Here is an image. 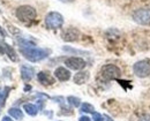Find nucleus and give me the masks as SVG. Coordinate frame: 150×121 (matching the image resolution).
Wrapping results in <instances>:
<instances>
[{
  "mask_svg": "<svg viewBox=\"0 0 150 121\" xmlns=\"http://www.w3.org/2000/svg\"><path fill=\"white\" fill-rule=\"evenodd\" d=\"M20 52L22 53V56L27 60L31 61V62H38V61L47 58V56L50 54V51L49 50L38 49V47H35V46L20 47Z\"/></svg>",
  "mask_w": 150,
  "mask_h": 121,
  "instance_id": "1",
  "label": "nucleus"
},
{
  "mask_svg": "<svg viewBox=\"0 0 150 121\" xmlns=\"http://www.w3.org/2000/svg\"><path fill=\"white\" fill-rule=\"evenodd\" d=\"M16 18L22 22H29V21H33L36 19L37 16V13H36V9L29 5H23V6H20L19 8L16 9Z\"/></svg>",
  "mask_w": 150,
  "mask_h": 121,
  "instance_id": "2",
  "label": "nucleus"
},
{
  "mask_svg": "<svg viewBox=\"0 0 150 121\" xmlns=\"http://www.w3.org/2000/svg\"><path fill=\"white\" fill-rule=\"evenodd\" d=\"M121 72L115 65H105L100 69V76L105 81L117 80L120 76Z\"/></svg>",
  "mask_w": 150,
  "mask_h": 121,
  "instance_id": "3",
  "label": "nucleus"
},
{
  "mask_svg": "<svg viewBox=\"0 0 150 121\" xmlns=\"http://www.w3.org/2000/svg\"><path fill=\"white\" fill-rule=\"evenodd\" d=\"M45 24L49 29H59L64 24V18L58 12H51L45 18Z\"/></svg>",
  "mask_w": 150,
  "mask_h": 121,
  "instance_id": "4",
  "label": "nucleus"
},
{
  "mask_svg": "<svg viewBox=\"0 0 150 121\" xmlns=\"http://www.w3.org/2000/svg\"><path fill=\"white\" fill-rule=\"evenodd\" d=\"M133 72L137 77H147L150 74V62L148 60L137 61L133 66Z\"/></svg>",
  "mask_w": 150,
  "mask_h": 121,
  "instance_id": "5",
  "label": "nucleus"
},
{
  "mask_svg": "<svg viewBox=\"0 0 150 121\" xmlns=\"http://www.w3.org/2000/svg\"><path fill=\"white\" fill-rule=\"evenodd\" d=\"M133 19L135 22L142 25H148L150 24V8H141L134 12Z\"/></svg>",
  "mask_w": 150,
  "mask_h": 121,
  "instance_id": "6",
  "label": "nucleus"
},
{
  "mask_svg": "<svg viewBox=\"0 0 150 121\" xmlns=\"http://www.w3.org/2000/svg\"><path fill=\"white\" fill-rule=\"evenodd\" d=\"M65 65L73 70H81L86 67V61L77 57H71L65 60Z\"/></svg>",
  "mask_w": 150,
  "mask_h": 121,
  "instance_id": "7",
  "label": "nucleus"
},
{
  "mask_svg": "<svg viewBox=\"0 0 150 121\" xmlns=\"http://www.w3.org/2000/svg\"><path fill=\"white\" fill-rule=\"evenodd\" d=\"M35 75V69L34 67L31 66H28V65H23L21 67V77L24 82H29L34 77Z\"/></svg>",
  "mask_w": 150,
  "mask_h": 121,
  "instance_id": "8",
  "label": "nucleus"
},
{
  "mask_svg": "<svg viewBox=\"0 0 150 121\" xmlns=\"http://www.w3.org/2000/svg\"><path fill=\"white\" fill-rule=\"evenodd\" d=\"M54 76L59 81L65 82V81H68L71 79V72L68 69H66L65 67H58L54 72Z\"/></svg>",
  "mask_w": 150,
  "mask_h": 121,
  "instance_id": "9",
  "label": "nucleus"
},
{
  "mask_svg": "<svg viewBox=\"0 0 150 121\" xmlns=\"http://www.w3.org/2000/svg\"><path fill=\"white\" fill-rule=\"evenodd\" d=\"M79 30L75 28H68L67 30H65V32L62 34V38L66 42H74L79 38Z\"/></svg>",
  "mask_w": 150,
  "mask_h": 121,
  "instance_id": "10",
  "label": "nucleus"
},
{
  "mask_svg": "<svg viewBox=\"0 0 150 121\" xmlns=\"http://www.w3.org/2000/svg\"><path fill=\"white\" fill-rule=\"evenodd\" d=\"M37 79L43 85H52L54 83V79L47 72H40V73H38Z\"/></svg>",
  "mask_w": 150,
  "mask_h": 121,
  "instance_id": "11",
  "label": "nucleus"
},
{
  "mask_svg": "<svg viewBox=\"0 0 150 121\" xmlns=\"http://www.w3.org/2000/svg\"><path fill=\"white\" fill-rule=\"evenodd\" d=\"M88 80H89V73L88 72H79L74 76V83H76V84H84Z\"/></svg>",
  "mask_w": 150,
  "mask_h": 121,
  "instance_id": "12",
  "label": "nucleus"
},
{
  "mask_svg": "<svg viewBox=\"0 0 150 121\" xmlns=\"http://www.w3.org/2000/svg\"><path fill=\"white\" fill-rule=\"evenodd\" d=\"M2 46H4V51H5V53L8 56V58H9L11 60L18 61V56H16V53H15V51H14V49H13L12 46H9L8 44H4Z\"/></svg>",
  "mask_w": 150,
  "mask_h": 121,
  "instance_id": "13",
  "label": "nucleus"
},
{
  "mask_svg": "<svg viewBox=\"0 0 150 121\" xmlns=\"http://www.w3.org/2000/svg\"><path fill=\"white\" fill-rule=\"evenodd\" d=\"M23 110L25 111L27 114H29V115H31V117L37 115V113H38V107L36 105H34V104H24V105H23Z\"/></svg>",
  "mask_w": 150,
  "mask_h": 121,
  "instance_id": "14",
  "label": "nucleus"
},
{
  "mask_svg": "<svg viewBox=\"0 0 150 121\" xmlns=\"http://www.w3.org/2000/svg\"><path fill=\"white\" fill-rule=\"evenodd\" d=\"M8 113H9V115H11L12 118H14L15 120H22V119H23V112H22L20 108L12 107V108H9Z\"/></svg>",
  "mask_w": 150,
  "mask_h": 121,
  "instance_id": "15",
  "label": "nucleus"
},
{
  "mask_svg": "<svg viewBox=\"0 0 150 121\" xmlns=\"http://www.w3.org/2000/svg\"><path fill=\"white\" fill-rule=\"evenodd\" d=\"M9 91H11L9 87H4L2 89H0V105L1 106L5 105V101H6L7 96L9 95Z\"/></svg>",
  "mask_w": 150,
  "mask_h": 121,
  "instance_id": "16",
  "label": "nucleus"
},
{
  "mask_svg": "<svg viewBox=\"0 0 150 121\" xmlns=\"http://www.w3.org/2000/svg\"><path fill=\"white\" fill-rule=\"evenodd\" d=\"M80 111L83 112V113H94L95 108L91 104H89V103H83V104L81 105Z\"/></svg>",
  "mask_w": 150,
  "mask_h": 121,
  "instance_id": "17",
  "label": "nucleus"
},
{
  "mask_svg": "<svg viewBox=\"0 0 150 121\" xmlns=\"http://www.w3.org/2000/svg\"><path fill=\"white\" fill-rule=\"evenodd\" d=\"M67 101H68V104H71V105L74 106V107L80 106V104H81V99L77 98V97H74V96H69V97L67 98Z\"/></svg>",
  "mask_w": 150,
  "mask_h": 121,
  "instance_id": "18",
  "label": "nucleus"
},
{
  "mask_svg": "<svg viewBox=\"0 0 150 121\" xmlns=\"http://www.w3.org/2000/svg\"><path fill=\"white\" fill-rule=\"evenodd\" d=\"M93 120L94 121H104V117L102 115V114H99V113H97V112H94L93 113Z\"/></svg>",
  "mask_w": 150,
  "mask_h": 121,
  "instance_id": "19",
  "label": "nucleus"
},
{
  "mask_svg": "<svg viewBox=\"0 0 150 121\" xmlns=\"http://www.w3.org/2000/svg\"><path fill=\"white\" fill-rule=\"evenodd\" d=\"M140 121H150V115H143L141 119H140Z\"/></svg>",
  "mask_w": 150,
  "mask_h": 121,
  "instance_id": "20",
  "label": "nucleus"
},
{
  "mask_svg": "<svg viewBox=\"0 0 150 121\" xmlns=\"http://www.w3.org/2000/svg\"><path fill=\"white\" fill-rule=\"evenodd\" d=\"M79 121H91L90 120V118H88V117H81Z\"/></svg>",
  "mask_w": 150,
  "mask_h": 121,
  "instance_id": "21",
  "label": "nucleus"
},
{
  "mask_svg": "<svg viewBox=\"0 0 150 121\" xmlns=\"http://www.w3.org/2000/svg\"><path fill=\"white\" fill-rule=\"evenodd\" d=\"M104 119L106 121H114V120H112V118H110L109 115H104Z\"/></svg>",
  "mask_w": 150,
  "mask_h": 121,
  "instance_id": "22",
  "label": "nucleus"
},
{
  "mask_svg": "<svg viewBox=\"0 0 150 121\" xmlns=\"http://www.w3.org/2000/svg\"><path fill=\"white\" fill-rule=\"evenodd\" d=\"M1 121H12V119H11L9 117H4V118H2V120H1Z\"/></svg>",
  "mask_w": 150,
  "mask_h": 121,
  "instance_id": "23",
  "label": "nucleus"
},
{
  "mask_svg": "<svg viewBox=\"0 0 150 121\" xmlns=\"http://www.w3.org/2000/svg\"><path fill=\"white\" fill-rule=\"evenodd\" d=\"M31 89V87H29V85H27V87H24V91H29Z\"/></svg>",
  "mask_w": 150,
  "mask_h": 121,
  "instance_id": "24",
  "label": "nucleus"
},
{
  "mask_svg": "<svg viewBox=\"0 0 150 121\" xmlns=\"http://www.w3.org/2000/svg\"><path fill=\"white\" fill-rule=\"evenodd\" d=\"M0 53H1V54L5 53V51H4V46H1V45H0Z\"/></svg>",
  "mask_w": 150,
  "mask_h": 121,
  "instance_id": "25",
  "label": "nucleus"
}]
</instances>
